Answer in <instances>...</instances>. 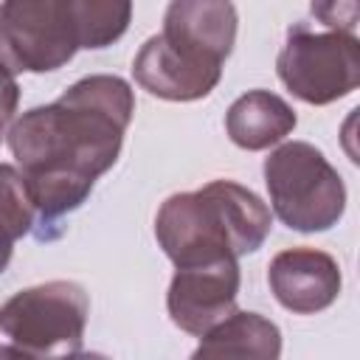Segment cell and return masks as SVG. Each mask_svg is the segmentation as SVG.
<instances>
[{
  "mask_svg": "<svg viewBox=\"0 0 360 360\" xmlns=\"http://www.w3.org/2000/svg\"><path fill=\"white\" fill-rule=\"evenodd\" d=\"M132 112L129 82L93 73L11 124L8 149L39 225H53L90 197L96 180L115 166Z\"/></svg>",
  "mask_w": 360,
  "mask_h": 360,
  "instance_id": "1",
  "label": "cell"
},
{
  "mask_svg": "<svg viewBox=\"0 0 360 360\" xmlns=\"http://www.w3.org/2000/svg\"><path fill=\"white\" fill-rule=\"evenodd\" d=\"M236 8L225 0H174L163 31L149 37L132 59L135 82L166 101L205 98L222 79L236 42Z\"/></svg>",
  "mask_w": 360,
  "mask_h": 360,
  "instance_id": "2",
  "label": "cell"
},
{
  "mask_svg": "<svg viewBox=\"0 0 360 360\" xmlns=\"http://www.w3.org/2000/svg\"><path fill=\"white\" fill-rule=\"evenodd\" d=\"M270 228L273 214L267 202L233 180H211L197 191L172 194L155 217V239L174 267L256 253Z\"/></svg>",
  "mask_w": 360,
  "mask_h": 360,
  "instance_id": "3",
  "label": "cell"
},
{
  "mask_svg": "<svg viewBox=\"0 0 360 360\" xmlns=\"http://www.w3.org/2000/svg\"><path fill=\"white\" fill-rule=\"evenodd\" d=\"M264 186L273 214L292 231H329L346 211V186L338 169L307 141H290L264 158Z\"/></svg>",
  "mask_w": 360,
  "mask_h": 360,
  "instance_id": "4",
  "label": "cell"
},
{
  "mask_svg": "<svg viewBox=\"0 0 360 360\" xmlns=\"http://www.w3.org/2000/svg\"><path fill=\"white\" fill-rule=\"evenodd\" d=\"M90 298L76 281H45L14 292L0 307V329L37 360H59L82 349Z\"/></svg>",
  "mask_w": 360,
  "mask_h": 360,
  "instance_id": "5",
  "label": "cell"
},
{
  "mask_svg": "<svg viewBox=\"0 0 360 360\" xmlns=\"http://www.w3.org/2000/svg\"><path fill=\"white\" fill-rule=\"evenodd\" d=\"M82 48L76 0L0 3V70L48 73L68 65Z\"/></svg>",
  "mask_w": 360,
  "mask_h": 360,
  "instance_id": "6",
  "label": "cell"
},
{
  "mask_svg": "<svg viewBox=\"0 0 360 360\" xmlns=\"http://www.w3.org/2000/svg\"><path fill=\"white\" fill-rule=\"evenodd\" d=\"M281 84L301 101L323 107L360 84V39L346 31H315L295 22L276 59Z\"/></svg>",
  "mask_w": 360,
  "mask_h": 360,
  "instance_id": "7",
  "label": "cell"
},
{
  "mask_svg": "<svg viewBox=\"0 0 360 360\" xmlns=\"http://www.w3.org/2000/svg\"><path fill=\"white\" fill-rule=\"evenodd\" d=\"M239 284L242 273L236 259L177 267L166 292V309L172 323L194 338H202L231 312H236Z\"/></svg>",
  "mask_w": 360,
  "mask_h": 360,
  "instance_id": "8",
  "label": "cell"
},
{
  "mask_svg": "<svg viewBox=\"0 0 360 360\" xmlns=\"http://www.w3.org/2000/svg\"><path fill=\"white\" fill-rule=\"evenodd\" d=\"M267 284L276 301L295 315H315L340 295V264L318 248H287L273 256Z\"/></svg>",
  "mask_w": 360,
  "mask_h": 360,
  "instance_id": "9",
  "label": "cell"
},
{
  "mask_svg": "<svg viewBox=\"0 0 360 360\" xmlns=\"http://www.w3.org/2000/svg\"><path fill=\"white\" fill-rule=\"evenodd\" d=\"M281 357V329L248 309L231 312L222 323L200 338L191 360H278Z\"/></svg>",
  "mask_w": 360,
  "mask_h": 360,
  "instance_id": "10",
  "label": "cell"
},
{
  "mask_svg": "<svg viewBox=\"0 0 360 360\" xmlns=\"http://www.w3.org/2000/svg\"><path fill=\"white\" fill-rule=\"evenodd\" d=\"M295 110L270 90H248L225 112L228 138L248 152H262L295 129Z\"/></svg>",
  "mask_w": 360,
  "mask_h": 360,
  "instance_id": "11",
  "label": "cell"
},
{
  "mask_svg": "<svg viewBox=\"0 0 360 360\" xmlns=\"http://www.w3.org/2000/svg\"><path fill=\"white\" fill-rule=\"evenodd\" d=\"M34 205L25 183L11 163H0V273L8 267L14 245L34 228Z\"/></svg>",
  "mask_w": 360,
  "mask_h": 360,
  "instance_id": "12",
  "label": "cell"
},
{
  "mask_svg": "<svg viewBox=\"0 0 360 360\" xmlns=\"http://www.w3.org/2000/svg\"><path fill=\"white\" fill-rule=\"evenodd\" d=\"M76 8L82 22V48H107L129 28V0H76Z\"/></svg>",
  "mask_w": 360,
  "mask_h": 360,
  "instance_id": "13",
  "label": "cell"
},
{
  "mask_svg": "<svg viewBox=\"0 0 360 360\" xmlns=\"http://www.w3.org/2000/svg\"><path fill=\"white\" fill-rule=\"evenodd\" d=\"M17 104H20V84L14 76L0 70V141H3L6 127L11 124V118L17 112Z\"/></svg>",
  "mask_w": 360,
  "mask_h": 360,
  "instance_id": "14",
  "label": "cell"
},
{
  "mask_svg": "<svg viewBox=\"0 0 360 360\" xmlns=\"http://www.w3.org/2000/svg\"><path fill=\"white\" fill-rule=\"evenodd\" d=\"M0 360H37V357L22 352L20 346H0Z\"/></svg>",
  "mask_w": 360,
  "mask_h": 360,
  "instance_id": "15",
  "label": "cell"
},
{
  "mask_svg": "<svg viewBox=\"0 0 360 360\" xmlns=\"http://www.w3.org/2000/svg\"><path fill=\"white\" fill-rule=\"evenodd\" d=\"M59 360H110V357H104L98 352H73V354H65Z\"/></svg>",
  "mask_w": 360,
  "mask_h": 360,
  "instance_id": "16",
  "label": "cell"
}]
</instances>
